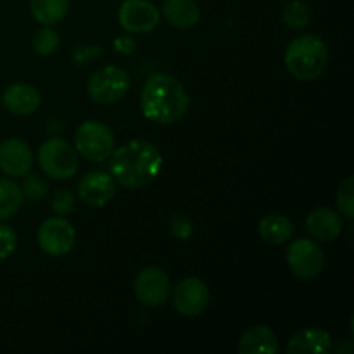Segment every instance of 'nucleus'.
<instances>
[{
    "label": "nucleus",
    "instance_id": "1",
    "mask_svg": "<svg viewBox=\"0 0 354 354\" xmlns=\"http://www.w3.org/2000/svg\"><path fill=\"white\" fill-rule=\"evenodd\" d=\"M109 173L124 189L138 190L151 185L162 168V156L147 140H130L109 156Z\"/></svg>",
    "mask_w": 354,
    "mask_h": 354
},
{
    "label": "nucleus",
    "instance_id": "2",
    "mask_svg": "<svg viewBox=\"0 0 354 354\" xmlns=\"http://www.w3.org/2000/svg\"><path fill=\"white\" fill-rule=\"evenodd\" d=\"M189 93L171 75H156L144 85L140 109L147 120L159 124H171L182 120L189 111Z\"/></svg>",
    "mask_w": 354,
    "mask_h": 354
},
{
    "label": "nucleus",
    "instance_id": "3",
    "mask_svg": "<svg viewBox=\"0 0 354 354\" xmlns=\"http://www.w3.org/2000/svg\"><path fill=\"white\" fill-rule=\"evenodd\" d=\"M327 44L317 35H301L286 50V68L299 82H313L327 69Z\"/></svg>",
    "mask_w": 354,
    "mask_h": 354
},
{
    "label": "nucleus",
    "instance_id": "4",
    "mask_svg": "<svg viewBox=\"0 0 354 354\" xmlns=\"http://www.w3.org/2000/svg\"><path fill=\"white\" fill-rule=\"evenodd\" d=\"M38 166L54 180H69L78 171V152L64 138H48L38 149Z\"/></svg>",
    "mask_w": 354,
    "mask_h": 354
},
{
    "label": "nucleus",
    "instance_id": "5",
    "mask_svg": "<svg viewBox=\"0 0 354 354\" xmlns=\"http://www.w3.org/2000/svg\"><path fill=\"white\" fill-rule=\"evenodd\" d=\"M114 135L100 121H85L75 133V149L80 156L92 162H104L114 151Z\"/></svg>",
    "mask_w": 354,
    "mask_h": 354
},
{
    "label": "nucleus",
    "instance_id": "6",
    "mask_svg": "<svg viewBox=\"0 0 354 354\" xmlns=\"http://www.w3.org/2000/svg\"><path fill=\"white\" fill-rule=\"evenodd\" d=\"M130 76L118 66H104L97 69L88 80V95L99 104H116L130 90Z\"/></svg>",
    "mask_w": 354,
    "mask_h": 354
},
{
    "label": "nucleus",
    "instance_id": "7",
    "mask_svg": "<svg viewBox=\"0 0 354 354\" xmlns=\"http://www.w3.org/2000/svg\"><path fill=\"white\" fill-rule=\"evenodd\" d=\"M287 266L301 280L317 279L325 266L324 249L311 239H297L287 249Z\"/></svg>",
    "mask_w": 354,
    "mask_h": 354
},
{
    "label": "nucleus",
    "instance_id": "8",
    "mask_svg": "<svg viewBox=\"0 0 354 354\" xmlns=\"http://www.w3.org/2000/svg\"><path fill=\"white\" fill-rule=\"evenodd\" d=\"M37 241L45 254L64 256L75 245L76 232L73 225L68 220H64V218H48L38 228Z\"/></svg>",
    "mask_w": 354,
    "mask_h": 354
},
{
    "label": "nucleus",
    "instance_id": "9",
    "mask_svg": "<svg viewBox=\"0 0 354 354\" xmlns=\"http://www.w3.org/2000/svg\"><path fill=\"white\" fill-rule=\"evenodd\" d=\"M169 277L159 266H147L135 280V294L144 306L156 308L166 303L169 297Z\"/></svg>",
    "mask_w": 354,
    "mask_h": 354
},
{
    "label": "nucleus",
    "instance_id": "10",
    "mask_svg": "<svg viewBox=\"0 0 354 354\" xmlns=\"http://www.w3.org/2000/svg\"><path fill=\"white\" fill-rule=\"evenodd\" d=\"M209 303V289L197 277L183 279L173 292V308L182 317H197Z\"/></svg>",
    "mask_w": 354,
    "mask_h": 354
},
{
    "label": "nucleus",
    "instance_id": "11",
    "mask_svg": "<svg viewBox=\"0 0 354 354\" xmlns=\"http://www.w3.org/2000/svg\"><path fill=\"white\" fill-rule=\"evenodd\" d=\"M118 19L130 33H147L158 26L161 12L147 0H124L118 10Z\"/></svg>",
    "mask_w": 354,
    "mask_h": 354
},
{
    "label": "nucleus",
    "instance_id": "12",
    "mask_svg": "<svg viewBox=\"0 0 354 354\" xmlns=\"http://www.w3.org/2000/svg\"><path fill=\"white\" fill-rule=\"evenodd\" d=\"M78 196L88 206H106L116 196V180L106 171L86 173L78 182Z\"/></svg>",
    "mask_w": 354,
    "mask_h": 354
},
{
    "label": "nucleus",
    "instance_id": "13",
    "mask_svg": "<svg viewBox=\"0 0 354 354\" xmlns=\"http://www.w3.org/2000/svg\"><path fill=\"white\" fill-rule=\"evenodd\" d=\"M33 166V154L21 138H7L0 144V169L9 176H24Z\"/></svg>",
    "mask_w": 354,
    "mask_h": 354
},
{
    "label": "nucleus",
    "instance_id": "14",
    "mask_svg": "<svg viewBox=\"0 0 354 354\" xmlns=\"http://www.w3.org/2000/svg\"><path fill=\"white\" fill-rule=\"evenodd\" d=\"M2 104L16 116H30L40 107V93L28 83H14L3 90Z\"/></svg>",
    "mask_w": 354,
    "mask_h": 354
},
{
    "label": "nucleus",
    "instance_id": "15",
    "mask_svg": "<svg viewBox=\"0 0 354 354\" xmlns=\"http://www.w3.org/2000/svg\"><path fill=\"white\" fill-rule=\"evenodd\" d=\"M237 351L241 354H277L280 351V342L272 328L254 325L242 334Z\"/></svg>",
    "mask_w": 354,
    "mask_h": 354
},
{
    "label": "nucleus",
    "instance_id": "16",
    "mask_svg": "<svg viewBox=\"0 0 354 354\" xmlns=\"http://www.w3.org/2000/svg\"><path fill=\"white\" fill-rule=\"evenodd\" d=\"M332 351V337L327 330L308 327L297 332L287 344L289 354H324Z\"/></svg>",
    "mask_w": 354,
    "mask_h": 354
},
{
    "label": "nucleus",
    "instance_id": "17",
    "mask_svg": "<svg viewBox=\"0 0 354 354\" xmlns=\"http://www.w3.org/2000/svg\"><path fill=\"white\" fill-rule=\"evenodd\" d=\"M306 230L317 241H334L342 232V218L330 207H318L308 214Z\"/></svg>",
    "mask_w": 354,
    "mask_h": 354
},
{
    "label": "nucleus",
    "instance_id": "18",
    "mask_svg": "<svg viewBox=\"0 0 354 354\" xmlns=\"http://www.w3.org/2000/svg\"><path fill=\"white\" fill-rule=\"evenodd\" d=\"M162 16L171 26L187 30L199 23L201 9L196 0H165Z\"/></svg>",
    "mask_w": 354,
    "mask_h": 354
},
{
    "label": "nucleus",
    "instance_id": "19",
    "mask_svg": "<svg viewBox=\"0 0 354 354\" xmlns=\"http://www.w3.org/2000/svg\"><path fill=\"white\" fill-rule=\"evenodd\" d=\"M294 225L286 214H268L259 221V235L266 244L282 245L292 237Z\"/></svg>",
    "mask_w": 354,
    "mask_h": 354
},
{
    "label": "nucleus",
    "instance_id": "20",
    "mask_svg": "<svg viewBox=\"0 0 354 354\" xmlns=\"http://www.w3.org/2000/svg\"><path fill=\"white\" fill-rule=\"evenodd\" d=\"M31 16L44 26L61 23L69 10V0H31Z\"/></svg>",
    "mask_w": 354,
    "mask_h": 354
},
{
    "label": "nucleus",
    "instance_id": "21",
    "mask_svg": "<svg viewBox=\"0 0 354 354\" xmlns=\"http://www.w3.org/2000/svg\"><path fill=\"white\" fill-rule=\"evenodd\" d=\"M23 206V190L16 182L0 178V220H9Z\"/></svg>",
    "mask_w": 354,
    "mask_h": 354
},
{
    "label": "nucleus",
    "instance_id": "22",
    "mask_svg": "<svg viewBox=\"0 0 354 354\" xmlns=\"http://www.w3.org/2000/svg\"><path fill=\"white\" fill-rule=\"evenodd\" d=\"M282 19L290 30L301 31L310 24L311 10L310 7L304 2H301V0H292V2L287 3L286 9H283Z\"/></svg>",
    "mask_w": 354,
    "mask_h": 354
},
{
    "label": "nucleus",
    "instance_id": "23",
    "mask_svg": "<svg viewBox=\"0 0 354 354\" xmlns=\"http://www.w3.org/2000/svg\"><path fill=\"white\" fill-rule=\"evenodd\" d=\"M61 45V38H59L57 31L52 30L50 26H45L38 30L33 35V48L37 54L40 55H52Z\"/></svg>",
    "mask_w": 354,
    "mask_h": 354
},
{
    "label": "nucleus",
    "instance_id": "24",
    "mask_svg": "<svg viewBox=\"0 0 354 354\" xmlns=\"http://www.w3.org/2000/svg\"><path fill=\"white\" fill-rule=\"evenodd\" d=\"M337 206L341 209L342 216H346L348 220L354 218V178L348 176L344 182L341 183L337 192Z\"/></svg>",
    "mask_w": 354,
    "mask_h": 354
},
{
    "label": "nucleus",
    "instance_id": "25",
    "mask_svg": "<svg viewBox=\"0 0 354 354\" xmlns=\"http://www.w3.org/2000/svg\"><path fill=\"white\" fill-rule=\"evenodd\" d=\"M76 199L75 194L69 189H57L50 197V207L59 216H68L75 211Z\"/></svg>",
    "mask_w": 354,
    "mask_h": 354
},
{
    "label": "nucleus",
    "instance_id": "26",
    "mask_svg": "<svg viewBox=\"0 0 354 354\" xmlns=\"http://www.w3.org/2000/svg\"><path fill=\"white\" fill-rule=\"evenodd\" d=\"M21 190H23L24 196L30 197V199L40 201L48 194V183L47 180L41 178L37 173H26V175H24L23 189Z\"/></svg>",
    "mask_w": 354,
    "mask_h": 354
},
{
    "label": "nucleus",
    "instance_id": "27",
    "mask_svg": "<svg viewBox=\"0 0 354 354\" xmlns=\"http://www.w3.org/2000/svg\"><path fill=\"white\" fill-rule=\"evenodd\" d=\"M17 245V235L7 225L0 223V259L9 258Z\"/></svg>",
    "mask_w": 354,
    "mask_h": 354
},
{
    "label": "nucleus",
    "instance_id": "28",
    "mask_svg": "<svg viewBox=\"0 0 354 354\" xmlns=\"http://www.w3.org/2000/svg\"><path fill=\"white\" fill-rule=\"evenodd\" d=\"M169 230H171V234L175 235L176 239H180V241H185V239H189L194 232L192 221H190L185 214H176V216L171 218Z\"/></svg>",
    "mask_w": 354,
    "mask_h": 354
}]
</instances>
